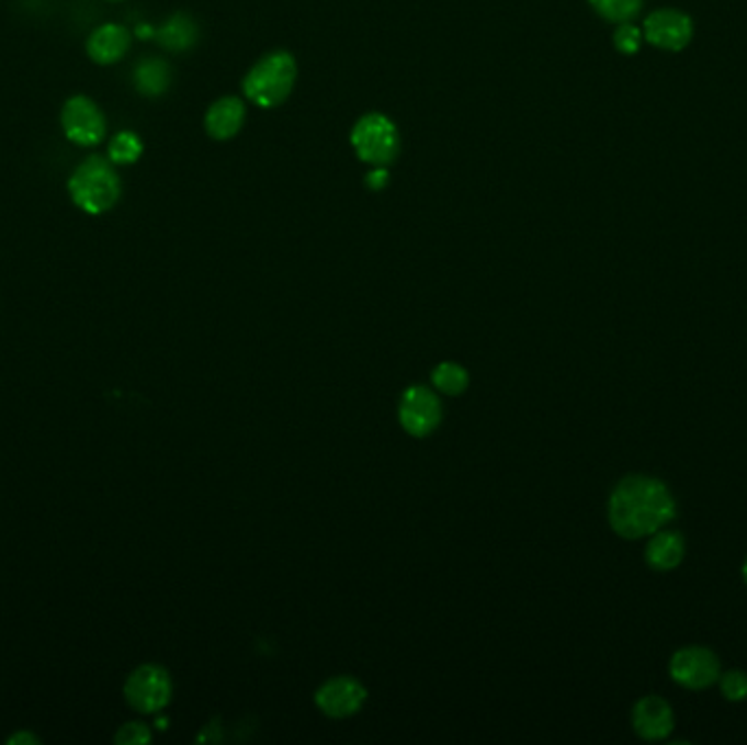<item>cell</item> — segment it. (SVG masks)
<instances>
[{
    "label": "cell",
    "instance_id": "cell-6",
    "mask_svg": "<svg viewBox=\"0 0 747 745\" xmlns=\"http://www.w3.org/2000/svg\"><path fill=\"white\" fill-rule=\"evenodd\" d=\"M695 26L691 15L680 9H658L652 11L643 22L645 42L656 48L678 53L684 50L693 39Z\"/></svg>",
    "mask_w": 747,
    "mask_h": 745
},
{
    "label": "cell",
    "instance_id": "cell-4",
    "mask_svg": "<svg viewBox=\"0 0 747 745\" xmlns=\"http://www.w3.org/2000/svg\"><path fill=\"white\" fill-rule=\"evenodd\" d=\"M350 143L359 160L372 167H387L400 154V134L392 118L381 112H370L359 118L352 127Z\"/></svg>",
    "mask_w": 747,
    "mask_h": 745
},
{
    "label": "cell",
    "instance_id": "cell-22",
    "mask_svg": "<svg viewBox=\"0 0 747 745\" xmlns=\"http://www.w3.org/2000/svg\"><path fill=\"white\" fill-rule=\"evenodd\" d=\"M151 740V733L145 724H138V722H129L125 726L118 729L116 733V744L123 745H140L147 744Z\"/></svg>",
    "mask_w": 747,
    "mask_h": 745
},
{
    "label": "cell",
    "instance_id": "cell-13",
    "mask_svg": "<svg viewBox=\"0 0 747 745\" xmlns=\"http://www.w3.org/2000/svg\"><path fill=\"white\" fill-rule=\"evenodd\" d=\"M132 37L129 31L121 24H103L88 37V55L97 64H114L125 57L129 50Z\"/></svg>",
    "mask_w": 747,
    "mask_h": 745
},
{
    "label": "cell",
    "instance_id": "cell-2",
    "mask_svg": "<svg viewBox=\"0 0 747 745\" xmlns=\"http://www.w3.org/2000/svg\"><path fill=\"white\" fill-rule=\"evenodd\" d=\"M72 204L88 215H103L112 211L121 197V180L114 167L103 158H88L68 180Z\"/></svg>",
    "mask_w": 747,
    "mask_h": 745
},
{
    "label": "cell",
    "instance_id": "cell-5",
    "mask_svg": "<svg viewBox=\"0 0 747 745\" xmlns=\"http://www.w3.org/2000/svg\"><path fill=\"white\" fill-rule=\"evenodd\" d=\"M173 696V682L167 669L158 665H143L125 682V700L140 713L162 711Z\"/></svg>",
    "mask_w": 747,
    "mask_h": 745
},
{
    "label": "cell",
    "instance_id": "cell-10",
    "mask_svg": "<svg viewBox=\"0 0 747 745\" xmlns=\"http://www.w3.org/2000/svg\"><path fill=\"white\" fill-rule=\"evenodd\" d=\"M365 689L352 678H332L317 691V707L328 718H348L361 711L365 702Z\"/></svg>",
    "mask_w": 747,
    "mask_h": 745
},
{
    "label": "cell",
    "instance_id": "cell-11",
    "mask_svg": "<svg viewBox=\"0 0 747 745\" xmlns=\"http://www.w3.org/2000/svg\"><path fill=\"white\" fill-rule=\"evenodd\" d=\"M632 724L634 731L638 733V737L647 740V742H660L667 740L674 733V711L669 707V702H665L663 698L656 696H647L643 700H638V704L634 707L632 713Z\"/></svg>",
    "mask_w": 747,
    "mask_h": 745
},
{
    "label": "cell",
    "instance_id": "cell-20",
    "mask_svg": "<svg viewBox=\"0 0 747 745\" xmlns=\"http://www.w3.org/2000/svg\"><path fill=\"white\" fill-rule=\"evenodd\" d=\"M645 42V35H643V29H638L636 24L632 22H623L619 24V29L614 31V46L619 53L623 55H634L641 50Z\"/></svg>",
    "mask_w": 747,
    "mask_h": 745
},
{
    "label": "cell",
    "instance_id": "cell-12",
    "mask_svg": "<svg viewBox=\"0 0 747 745\" xmlns=\"http://www.w3.org/2000/svg\"><path fill=\"white\" fill-rule=\"evenodd\" d=\"M204 123L211 138L228 140L241 132L246 123V105L237 97H224L208 108Z\"/></svg>",
    "mask_w": 747,
    "mask_h": 745
},
{
    "label": "cell",
    "instance_id": "cell-3",
    "mask_svg": "<svg viewBox=\"0 0 747 745\" xmlns=\"http://www.w3.org/2000/svg\"><path fill=\"white\" fill-rule=\"evenodd\" d=\"M297 64L291 53L273 50L260 57L244 79V92L258 108H275L284 103L295 86Z\"/></svg>",
    "mask_w": 747,
    "mask_h": 745
},
{
    "label": "cell",
    "instance_id": "cell-21",
    "mask_svg": "<svg viewBox=\"0 0 747 745\" xmlns=\"http://www.w3.org/2000/svg\"><path fill=\"white\" fill-rule=\"evenodd\" d=\"M720 687H722V693L726 700L731 702H742L747 698V674L746 671H739V669H733L728 674L722 676L720 680Z\"/></svg>",
    "mask_w": 747,
    "mask_h": 745
},
{
    "label": "cell",
    "instance_id": "cell-24",
    "mask_svg": "<svg viewBox=\"0 0 747 745\" xmlns=\"http://www.w3.org/2000/svg\"><path fill=\"white\" fill-rule=\"evenodd\" d=\"M7 744H15V745H33V744H39V740L33 735V733H29V731H20V733H15V735H11L9 737V742Z\"/></svg>",
    "mask_w": 747,
    "mask_h": 745
},
{
    "label": "cell",
    "instance_id": "cell-23",
    "mask_svg": "<svg viewBox=\"0 0 747 745\" xmlns=\"http://www.w3.org/2000/svg\"><path fill=\"white\" fill-rule=\"evenodd\" d=\"M367 187L372 191H381L387 184V169L385 167H374V171L367 173Z\"/></svg>",
    "mask_w": 747,
    "mask_h": 745
},
{
    "label": "cell",
    "instance_id": "cell-7",
    "mask_svg": "<svg viewBox=\"0 0 747 745\" xmlns=\"http://www.w3.org/2000/svg\"><path fill=\"white\" fill-rule=\"evenodd\" d=\"M61 127L70 143L97 147L105 136V116L88 97H72L61 110Z\"/></svg>",
    "mask_w": 747,
    "mask_h": 745
},
{
    "label": "cell",
    "instance_id": "cell-16",
    "mask_svg": "<svg viewBox=\"0 0 747 745\" xmlns=\"http://www.w3.org/2000/svg\"><path fill=\"white\" fill-rule=\"evenodd\" d=\"M134 86L145 97H160L171 86V68L158 57H147L138 61L134 70Z\"/></svg>",
    "mask_w": 747,
    "mask_h": 745
},
{
    "label": "cell",
    "instance_id": "cell-19",
    "mask_svg": "<svg viewBox=\"0 0 747 745\" xmlns=\"http://www.w3.org/2000/svg\"><path fill=\"white\" fill-rule=\"evenodd\" d=\"M107 156L114 165H134L143 156V143L134 132H121L112 138Z\"/></svg>",
    "mask_w": 747,
    "mask_h": 745
},
{
    "label": "cell",
    "instance_id": "cell-17",
    "mask_svg": "<svg viewBox=\"0 0 747 745\" xmlns=\"http://www.w3.org/2000/svg\"><path fill=\"white\" fill-rule=\"evenodd\" d=\"M588 2L603 20L614 24L632 22L643 9V0H588Z\"/></svg>",
    "mask_w": 747,
    "mask_h": 745
},
{
    "label": "cell",
    "instance_id": "cell-8",
    "mask_svg": "<svg viewBox=\"0 0 747 745\" xmlns=\"http://www.w3.org/2000/svg\"><path fill=\"white\" fill-rule=\"evenodd\" d=\"M671 676L687 689H709L720 680V661L706 647H684L671 658Z\"/></svg>",
    "mask_w": 747,
    "mask_h": 745
},
{
    "label": "cell",
    "instance_id": "cell-15",
    "mask_svg": "<svg viewBox=\"0 0 747 745\" xmlns=\"http://www.w3.org/2000/svg\"><path fill=\"white\" fill-rule=\"evenodd\" d=\"M154 37L167 50H189L197 44L200 29L191 15L176 13L160 29H156Z\"/></svg>",
    "mask_w": 747,
    "mask_h": 745
},
{
    "label": "cell",
    "instance_id": "cell-1",
    "mask_svg": "<svg viewBox=\"0 0 747 745\" xmlns=\"http://www.w3.org/2000/svg\"><path fill=\"white\" fill-rule=\"evenodd\" d=\"M676 498L654 477H625L612 493L608 516L612 529L627 540L654 535L676 518Z\"/></svg>",
    "mask_w": 747,
    "mask_h": 745
},
{
    "label": "cell",
    "instance_id": "cell-26",
    "mask_svg": "<svg viewBox=\"0 0 747 745\" xmlns=\"http://www.w3.org/2000/svg\"><path fill=\"white\" fill-rule=\"evenodd\" d=\"M112 2H114V0H112Z\"/></svg>",
    "mask_w": 747,
    "mask_h": 745
},
{
    "label": "cell",
    "instance_id": "cell-14",
    "mask_svg": "<svg viewBox=\"0 0 747 745\" xmlns=\"http://www.w3.org/2000/svg\"><path fill=\"white\" fill-rule=\"evenodd\" d=\"M684 538L678 531H656L647 544V564L656 571H671L684 560Z\"/></svg>",
    "mask_w": 747,
    "mask_h": 745
},
{
    "label": "cell",
    "instance_id": "cell-18",
    "mask_svg": "<svg viewBox=\"0 0 747 745\" xmlns=\"http://www.w3.org/2000/svg\"><path fill=\"white\" fill-rule=\"evenodd\" d=\"M433 385L449 396H460L468 387V372L457 363H442L433 372Z\"/></svg>",
    "mask_w": 747,
    "mask_h": 745
},
{
    "label": "cell",
    "instance_id": "cell-9",
    "mask_svg": "<svg viewBox=\"0 0 747 745\" xmlns=\"http://www.w3.org/2000/svg\"><path fill=\"white\" fill-rule=\"evenodd\" d=\"M442 420L440 398L427 387H411L400 403V425L407 433L425 438L438 429Z\"/></svg>",
    "mask_w": 747,
    "mask_h": 745
},
{
    "label": "cell",
    "instance_id": "cell-25",
    "mask_svg": "<svg viewBox=\"0 0 747 745\" xmlns=\"http://www.w3.org/2000/svg\"><path fill=\"white\" fill-rule=\"evenodd\" d=\"M744 577H746V584H747V560H746V566H744Z\"/></svg>",
    "mask_w": 747,
    "mask_h": 745
}]
</instances>
